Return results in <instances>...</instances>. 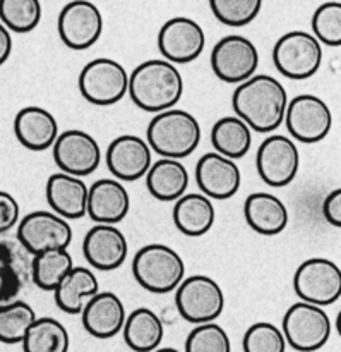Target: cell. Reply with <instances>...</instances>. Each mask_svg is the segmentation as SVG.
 <instances>
[{
    "label": "cell",
    "instance_id": "cell-1",
    "mask_svg": "<svg viewBox=\"0 0 341 352\" xmlns=\"http://www.w3.org/2000/svg\"><path fill=\"white\" fill-rule=\"evenodd\" d=\"M288 105V93L277 78L270 74H254L240 82L232 96L235 116L250 131L271 134L283 124Z\"/></svg>",
    "mask_w": 341,
    "mask_h": 352
},
{
    "label": "cell",
    "instance_id": "cell-2",
    "mask_svg": "<svg viewBox=\"0 0 341 352\" xmlns=\"http://www.w3.org/2000/svg\"><path fill=\"white\" fill-rule=\"evenodd\" d=\"M130 100L144 112L160 113L175 109L184 95V78L178 67L165 58H151L129 76Z\"/></svg>",
    "mask_w": 341,
    "mask_h": 352
},
{
    "label": "cell",
    "instance_id": "cell-3",
    "mask_svg": "<svg viewBox=\"0 0 341 352\" xmlns=\"http://www.w3.org/2000/svg\"><path fill=\"white\" fill-rule=\"evenodd\" d=\"M201 136V124L191 112L170 109L154 113L146 131V143L161 158L182 160L198 150Z\"/></svg>",
    "mask_w": 341,
    "mask_h": 352
},
{
    "label": "cell",
    "instance_id": "cell-4",
    "mask_svg": "<svg viewBox=\"0 0 341 352\" xmlns=\"http://www.w3.org/2000/svg\"><path fill=\"white\" fill-rule=\"evenodd\" d=\"M132 275L144 291L168 294L185 278V263L174 248L167 244H148L134 256Z\"/></svg>",
    "mask_w": 341,
    "mask_h": 352
},
{
    "label": "cell",
    "instance_id": "cell-5",
    "mask_svg": "<svg viewBox=\"0 0 341 352\" xmlns=\"http://www.w3.org/2000/svg\"><path fill=\"white\" fill-rule=\"evenodd\" d=\"M175 306L178 315L192 325L213 323L225 309V294L208 275H192L175 289Z\"/></svg>",
    "mask_w": 341,
    "mask_h": 352
},
{
    "label": "cell",
    "instance_id": "cell-6",
    "mask_svg": "<svg viewBox=\"0 0 341 352\" xmlns=\"http://www.w3.org/2000/svg\"><path fill=\"white\" fill-rule=\"evenodd\" d=\"M273 62L281 76L304 81L318 74L322 64V45L305 31H288L273 47Z\"/></svg>",
    "mask_w": 341,
    "mask_h": 352
},
{
    "label": "cell",
    "instance_id": "cell-7",
    "mask_svg": "<svg viewBox=\"0 0 341 352\" xmlns=\"http://www.w3.org/2000/svg\"><path fill=\"white\" fill-rule=\"evenodd\" d=\"M78 86L86 102L98 107H110L127 95L129 74L120 62L99 57L82 67Z\"/></svg>",
    "mask_w": 341,
    "mask_h": 352
},
{
    "label": "cell",
    "instance_id": "cell-8",
    "mask_svg": "<svg viewBox=\"0 0 341 352\" xmlns=\"http://www.w3.org/2000/svg\"><path fill=\"white\" fill-rule=\"evenodd\" d=\"M281 333L292 349L316 352L322 349L331 337V320L319 306L298 301L285 313Z\"/></svg>",
    "mask_w": 341,
    "mask_h": 352
},
{
    "label": "cell",
    "instance_id": "cell-9",
    "mask_svg": "<svg viewBox=\"0 0 341 352\" xmlns=\"http://www.w3.org/2000/svg\"><path fill=\"white\" fill-rule=\"evenodd\" d=\"M294 289L302 302L322 306L335 305L341 296V270L328 258H311L297 268Z\"/></svg>",
    "mask_w": 341,
    "mask_h": 352
},
{
    "label": "cell",
    "instance_id": "cell-10",
    "mask_svg": "<svg viewBox=\"0 0 341 352\" xmlns=\"http://www.w3.org/2000/svg\"><path fill=\"white\" fill-rule=\"evenodd\" d=\"M16 239L31 256L48 250H67L72 243V227L57 213L36 210L19 220Z\"/></svg>",
    "mask_w": 341,
    "mask_h": 352
},
{
    "label": "cell",
    "instance_id": "cell-11",
    "mask_svg": "<svg viewBox=\"0 0 341 352\" xmlns=\"http://www.w3.org/2000/svg\"><path fill=\"white\" fill-rule=\"evenodd\" d=\"M259 65L257 47L246 36H223L211 50V69L216 78L228 85H240L252 78Z\"/></svg>",
    "mask_w": 341,
    "mask_h": 352
},
{
    "label": "cell",
    "instance_id": "cell-12",
    "mask_svg": "<svg viewBox=\"0 0 341 352\" xmlns=\"http://www.w3.org/2000/svg\"><path fill=\"white\" fill-rule=\"evenodd\" d=\"M288 133L301 143L314 144L325 140L333 126L328 103L316 95H297L288 100L285 120Z\"/></svg>",
    "mask_w": 341,
    "mask_h": 352
},
{
    "label": "cell",
    "instance_id": "cell-13",
    "mask_svg": "<svg viewBox=\"0 0 341 352\" xmlns=\"http://www.w3.org/2000/svg\"><path fill=\"white\" fill-rule=\"evenodd\" d=\"M57 30L65 47L71 50H88L102 38V10L89 0H72L62 7Z\"/></svg>",
    "mask_w": 341,
    "mask_h": 352
},
{
    "label": "cell",
    "instance_id": "cell-14",
    "mask_svg": "<svg viewBox=\"0 0 341 352\" xmlns=\"http://www.w3.org/2000/svg\"><path fill=\"white\" fill-rule=\"evenodd\" d=\"M301 153L294 140L281 134H271L261 143L256 155L259 177L271 188H285L297 177Z\"/></svg>",
    "mask_w": 341,
    "mask_h": 352
},
{
    "label": "cell",
    "instance_id": "cell-15",
    "mask_svg": "<svg viewBox=\"0 0 341 352\" xmlns=\"http://www.w3.org/2000/svg\"><path fill=\"white\" fill-rule=\"evenodd\" d=\"M51 153L60 172L74 177H88L102 164L98 141L81 129H69L58 134Z\"/></svg>",
    "mask_w": 341,
    "mask_h": 352
},
{
    "label": "cell",
    "instance_id": "cell-16",
    "mask_svg": "<svg viewBox=\"0 0 341 352\" xmlns=\"http://www.w3.org/2000/svg\"><path fill=\"white\" fill-rule=\"evenodd\" d=\"M206 47V34L201 24L191 17H172L158 33V48L170 64H191Z\"/></svg>",
    "mask_w": 341,
    "mask_h": 352
},
{
    "label": "cell",
    "instance_id": "cell-17",
    "mask_svg": "<svg viewBox=\"0 0 341 352\" xmlns=\"http://www.w3.org/2000/svg\"><path fill=\"white\" fill-rule=\"evenodd\" d=\"M196 182L201 195L225 201L239 192L242 174L235 162L211 151L202 155L196 164Z\"/></svg>",
    "mask_w": 341,
    "mask_h": 352
},
{
    "label": "cell",
    "instance_id": "cell-18",
    "mask_svg": "<svg viewBox=\"0 0 341 352\" xmlns=\"http://www.w3.org/2000/svg\"><path fill=\"white\" fill-rule=\"evenodd\" d=\"M151 164L153 151L150 144L134 134H122L106 148V167L117 181H137L148 174Z\"/></svg>",
    "mask_w": 341,
    "mask_h": 352
},
{
    "label": "cell",
    "instance_id": "cell-19",
    "mask_svg": "<svg viewBox=\"0 0 341 352\" xmlns=\"http://www.w3.org/2000/svg\"><path fill=\"white\" fill-rule=\"evenodd\" d=\"M82 253L88 263L99 272H112L122 267L129 254V243L122 230L115 226L95 227L86 232L82 241Z\"/></svg>",
    "mask_w": 341,
    "mask_h": 352
},
{
    "label": "cell",
    "instance_id": "cell-20",
    "mask_svg": "<svg viewBox=\"0 0 341 352\" xmlns=\"http://www.w3.org/2000/svg\"><path fill=\"white\" fill-rule=\"evenodd\" d=\"M130 210V196L126 186L117 179H99L88 188L86 215L95 223L115 226Z\"/></svg>",
    "mask_w": 341,
    "mask_h": 352
},
{
    "label": "cell",
    "instance_id": "cell-21",
    "mask_svg": "<svg viewBox=\"0 0 341 352\" xmlns=\"http://www.w3.org/2000/svg\"><path fill=\"white\" fill-rule=\"evenodd\" d=\"M127 313L122 299L113 292H98L81 311L82 327L95 339H112L119 336L126 323Z\"/></svg>",
    "mask_w": 341,
    "mask_h": 352
},
{
    "label": "cell",
    "instance_id": "cell-22",
    "mask_svg": "<svg viewBox=\"0 0 341 352\" xmlns=\"http://www.w3.org/2000/svg\"><path fill=\"white\" fill-rule=\"evenodd\" d=\"M31 258L19 241L0 237V306L16 301L31 280Z\"/></svg>",
    "mask_w": 341,
    "mask_h": 352
},
{
    "label": "cell",
    "instance_id": "cell-23",
    "mask_svg": "<svg viewBox=\"0 0 341 352\" xmlns=\"http://www.w3.org/2000/svg\"><path fill=\"white\" fill-rule=\"evenodd\" d=\"M14 134L26 150L45 151L54 146L58 133V122L43 107H24L14 119Z\"/></svg>",
    "mask_w": 341,
    "mask_h": 352
},
{
    "label": "cell",
    "instance_id": "cell-24",
    "mask_svg": "<svg viewBox=\"0 0 341 352\" xmlns=\"http://www.w3.org/2000/svg\"><path fill=\"white\" fill-rule=\"evenodd\" d=\"M45 196L51 212L67 222L82 219L86 215L88 186L81 177H74L64 172L51 174L47 181Z\"/></svg>",
    "mask_w": 341,
    "mask_h": 352
},
{
    "label": "cell",
    "instance_id": "cell-25",
    "mask_svg": "<svg viewBox=\"0 0 341 352\" xmlns=\"http://www.w3.org/2000/svg\"><path fill=\"white\" fill-rule=\"evenodd\" d=\"M244 217L254 232L261 236H278L288 226V208L271 192H252L244 203Z\"/></svg>",
    "mask_w": 341,
    "mask_h": 352
},
{
    "label": "cell",
    "instance_id": "cell-26",
    "mask_svg": "<svg viewBox=\"0 0 341 352\" xmlns=\"http://www.w3.org/2000/svg\"><path fill=\"white\" fill-rule=\"evenodd\" d=\"M216 212L211 199L201 192H185L174 205V223L187 237H201L215 226Z\"/></svg>",
    "mask_w": 341,
    "mask_h": 352
},
{
    "label": "cell",
    "instance_id": "cell-27",
    "mask_svg": "<svg viewBox=\"0 0 341 352\" xmlns=\"http://www.w3.org/2000/svg\"><path fill=\"white\" fill-rule=\"evenodd\" d=\"M144 177L148 191L158 201L175 203L189 188L187 168L180 160L174 158H160L153 162Z\"/></svg>",
    "mask_w": 341,
    "mask_h": 352
},
{
    "label": "cell",
    "instance_id": "cell-28",
    "mask_svg": "<svg viewBox=\"0 0 341 352\" xmlns=\"http://www.w3.org/2000/svg\"><path fill=\"white\" fill-rule=\"evenodd\" d=\"M99 292L98 277L89 268L72 267L55 289V305L67 315H81L86 302Z\"/></svg>",
    "mask_w": 341,
    "mask_h": 352
},
{
    "label": "cell",
    "instance_id": "cell-29",
    "mask_svg": "<svg viewBox=\"0 0 341 352\" xmlns=\"http://www.w3.org/2000/svg\"><path fill=\"white\" fill-rule=\"evenodd\" d=\"M122 333L129 349L134 352H153L163 340L165 327L153 309L137 308L127 315Z\"/></svg>",
    "mask_w": 341,
    "mask_h": 352
},
{
    "label": "cell",
    "instance_id": "cell-30",
    "mask_svg": "<svg viewBox=\"0 0 341 352\" xmlns=\"http://www.w3.org/2000/svg\"><path fill=\"white\" fill-rule=\"evenodd\" d=\"M211 144L222 157L240 160L252 146V131L237 116L222 117L211 129Z\"/></svg>",
    "mask_w": 341,
    "mask_h": 352
},
{
    "label": "cell",
    "instance_id": "cell-31",
    "mask_svg": "<svg viewBox=\"0 0 341 352\" xmlns=\"http://www.w3.org/2000/svg\"><path fill=\"white\" fill-rule=\"evenodd\" d=\"M72 267L74 263L67 250L43 251L31 258V282L41 291L54 292Z\"/></svg>",
    "mask_w": 341,
    "mask_h": 352
},
{
    "label": "cell",
    "instance_id": "cell-32",
    "mask_svg": "<svg viewBox=\"0 0 341 352\" xmlns=\"http://www.w3.org/2000/svg\"><path fill=\"white\" fill-rule=\"evenodd\" d=\"M24 352H69L71 337L58 320L36 318L23 339Z\"/></svg>",
    "mask_w": 341,
    "mask_h": 352
},
{
    "label": "cell",
    "instance_id": "cell-33",
    "mask_svg": "<svg viewBox=\"0 0 341 352\" xmlns=\"http://www.w3.org/2000/svg\"><path fill=\"white\" fill-rule=\"evenodd\" d=\"M34 320V309L19 299L0 306V342L9 346L21 344Z\"/></svg>",
    "mask_w": 341,
    "mask_h": 352
},
{
    "label": "cell",
    "instance_id": "cell-34",
    "mask_svg": "<svg viewBox=\"0 0 341 352\" xmlns=\"http://www.w3.org/2000/svg\"><path fill=\"white\" fill-rule=\"evenodd\" d=\"M40 0H0V23L12 33H31L40 24Z\"/></svg>",
    "mask_w": 341,
    "mask_h": 352
},
{
    "label": "cell",
    "instance_id": "cell-35",
    "mask_svg": "<svg viewBox=\"0 0 341 352\" xmlns=\"http://www.w3.org/2000/svg\"><path fill=\"white\" fill-rule=\"evenodd\" d=\"M264 0H209L211 12L222 24L242 28L259 16Z\"/></svg>",
    "mask_w": 341,
    "mask_h": 352
},
{
    "label": "cell",
    "instance_id": "cell-36",
    "mask_svg": "<svg viewBox=\"0 0 341 352\" xmlns=\"http://www.w3.org/2000/svg\"><path fill=\"white\" fill-rule=\"evenodd\" d=\"M312 36L321 45L340 47L341 45V3L325 2L312 16Z\"/></svg>",
    "mask_w": 341,
    "mask_h": 352
},
{
    "label": "cell",
    "instance_id": "cell-37",
    "mask_svg": "<svg viewBox=\"0 0 341 352\" xmlns=\"http://www.w3.org/2000/svg\"><path fill=\"white\" fill-rule=\"evenodd\" d=\"M185 352H232V342L218 323H202L196 325L187 336Z\"/></svg>",
    "mask_w": 341,
    "mask_h": 352
},
{
    "label": "cell",
    "instance_id": "cell-38",
    "mask_svg": "<svg viewBox=\"0 0 341 352\" xmlns=\"http://www.w3.org/2000/svg\"><path fill=\"white\" fill-rule=\"evenodd\" d=\"M244 352H285L287 340L277 325L257 322L246 330L242 339Z\"/></svg>",
    "mask_w": 341,
    "mask_h": 352
},
{
    "label": "cell",
    "instance_id": "cell-39",
    "mask_svg": "<svg viewBox=\"0 0 341 352\" xmlns=\"http://www.w3.org/2000/svg\"><path fill=\"white\" fill-rule=\"evenodd\" d=\"M21 220V208L17 199L10 192L0 189V236L19 223Z\"/></svg>",
    "mask_w": 341,
    "mask_h": 352
},
{
    "label": "cell",
    "instance_id": "cell-40",
    "mask_svg": "<svg viewBox=\"0 0 341 352\" xmlns=\"http://www.w3.org/2000/svg\"><path fill=\"white\" fill-rule=\"evenodd\" d=\"M322 215L329 226L340 229L341 227V189H335L326 196L322 203Z\"/></svg>",
    "mask_w": 341,
    "mask_h": 352
},
{
    "label": "cell",
    "instance_id": "cell-41",
    "mask_svg": "<svg viewBox=\"0 0 341 352\" xmlns=\"http://www.w3.org/2000/svg\"><path fill=\"white\" fill-rule=\"evenodd\" d=\"M12 54V34L0 23V65L5 64Z\"/></svg>",
    "mask_w": 341,
    "mask_h": 352
},
{
    "label": "cell",
    "instance_id": "cell-42",
    "mask_svg": "<svg viewBox=\"0 0 341 352\" xmlns=\"http://www.w3.org/2000/svg\"><path fill=\"white\" fill-rule=\"evenodd\" d=\"M153 352H182V351L175 349V347H163V349H156V351H153Z\"/></svg>",
    "mask_w": 341,
    "mask_h": 352
}]
</instances>
